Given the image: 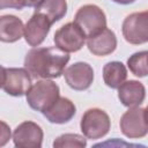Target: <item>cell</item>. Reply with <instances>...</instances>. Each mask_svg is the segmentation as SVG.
Returning a JSON list of instances; mask_svg holds the SVG:
<instances>
[{"label": "cell", "instance_id": "cell-19", "mask_svg": "<svg viewBox=\"0 0 148 148\" xmlns=\"http://www.w3.org/2000/svg\"><path fill=\"white\" fill-rule=\"evenodd\" d=\"M87 146V141L82 135L79 134H62L60 136H58L54 142H53V147L54 148H67V147H86Z\"/></svg>", "mask_w": 148, "mask_h": 148}, {"label": "cell", "instance_id": "cell-9", "mask_svg": "<svg viewBox=\"0 0 148 148\" xmlns=\"http://www.w3.org/2000/svg\"><path fill=\"white\" fill-rule=\"evenodd\" d=\"M13 141L18 148H40L43 130L34 121H23L14 130Z\"/></svg>", "mask_w": 148, "mask_h": 148}, {"label": "cell", "instance_id": "cell-6", "mask_svg": "<svg viewBox=\"0 0 148 148\" xmlns=\"http://www.w3.org/2000/svg\"><path fill=\"white\" fill-rule=\"evenodd\" d=\"M123 36L130 44H143L148 42V10L128 15L121 27Z\"/></svg>", "mask_w": 148, "mask_h": 148}, {"label": "cell", "instance_id": "cell-5", "mask_svg": "<svg viewBox=\"0 0 148 148\" xmlns=\"http://www.w3.org/2000/svg\"><path fill=\"white\" fill-rule=\"evenodd\" d=\"M110 118L106 112L101 109H89L81 119V131L88 139H101L108 134L110 130Z\"/></svg>", "mask_w": 148, "mask_h": 148}, {"label": "cell", "instance_id": "cell-17", "mask_svg": "<svg viewBox=\"0 0 148 148\" xmlns=\"http://www.w3.org/2000/svg\"><path fill=\"white\" fill-rule=\"evenodd\" d=\"M35 12L45 14L53 24L65 16L67 12V2L66 0H45L39 7L36 8Z\"/></svg>", "mask_w": 148, "mask_h": 148}, {"label": "cell", "instance_id": "cell-3", "mask_svg": "<svg viewBox=\"0 0 148 148\" xmlns=\"http://www.w3.org/2000/svg\"><path fill=\"white\" fill-rule=\"evenodd\" d=\"M74 22L81 28L86 37H92L106 28L104 12L96 5L82 6L75 14Z\"/></svg>", "mask_w": 148, "mask_h": 148}, {"label": "cell", "instance_id": "cell-4", "mask_svg": "<svg viewBox=\"0 0 148 148\" xmlns=\"http://www.w3.org/2000/svg\"><path fill=\"white\" fill-rule=\"evenodd\" d=\"M1 88L12 96H23L31 88V76L25 68H1Z\"/></svg>", "mask_w": 148, "mask_h": 148}, {"label": "cell", "instance_id": "cell-12", "mask_svg": "<svg viewBox=\"0 0 148 148\" xmlns=\"http://www.w3.org/2000/svg\"><path fill=\"white\" fill-rule=\"evenodd\" d=\"M88 50L98 57L112 53L117 47V38L112 30L105 28L97 35L89 37L87 40Z\"/></svg>", "mask_w": 148, "mask_h": 148}, {"label": "cell", "instance_id": "cell-2", "mask_svg": "<svg viewBox=\"0 0 148 148\" xmlns=\"http://www.w3.org/2000/svg\"><path fill=\"white\" fill-rule=\"evenodd\" d=\"M58 98L59 87L51 80L36 82L27 92V102L29 106L42 113L49 110Z\"/></svg>", "mask_w": 148, "mask_h": 148}, {"label": "cell", "instance_id": "cell-11", "mask_svg": "<svg viewBox=\"0 0 148 148\" xmlns=\"http://www.w3.org/2000/svg\"><path fill=\"white\" fill-rule=\"evenodd\" d=\"M67 84L74 90H86L94 81V71L87 62H75L64 72Z\"/></svg>", "mask_w": 148, "mask_h": 148}, {"label": "cell", "instance_id": "cell-24", "mask_svg": "<svg viewBox=\"0 0 148 148\" xmlns=\"http://www.w3.org/2000/svg\"><path fill=\"white\" fill-rule=\"evenodd\" d=\"M145 118H146V121H147V124H148V105H147V108L145 109Z\"/></svg>", "mask_w": 148, "mask_h": 148}, {"label": "cell", "instance_id": "cell-18", "mask_svg": "<svg viewBox=\"0 0 148 148\" xmlns=\"http://www.w3.org/2000/svg\"><path fill=\"white\" fill-rule=\"evenodd\" d=\"M130 71L139 77L148 75V51H141L132 54L127 59Z\"/></svg>", "mask_w": 148, "mask_h": 148}, {"label": "cell", "instance_id": "cell-23", "mask_svg": "<svg viewBox=\"0 0 148 148\" xmlns=\"http://www.w3.org/2000/svg\"><path fill=\"white\" fill-rule=\"evenodd\" d=\"M113 1L117 3H120V5H128V3L134 2L135 0H113Z\"/></svg>", "mask_w": 148, "mask_h": 148}, {"label": "cell", "instance_id": "cell-14", "mask_svg": "<svg viewBox=\"0 0 148 148\" xmlns=\"http://www.w3.org/2000/svg\"><path fill=\"white\" fill-rule=\"evenodd\" d=\"M75 112L76 109L72 101L65 97H59L57 102L43 114L52 124H65L74 117Z\"/></svg>", "mask_w": 148, "mask_h": 148}, {"label": "cell", "instance_id": "cell-16", "mask_svg": "<svg viewBox=\"0 0 148 148\" xmlns=\"http://www.w3.org/2000/svg\"><path fill=\"white\" fill-rule=\"evenodd\" d=\"M127 77L126 67L119 61H111L108 62L103 67V80L104 83L112 88H119Z\"/></svg>", "mask_w": 148, "mask_h": 148}, {"label": "cell", "instance_id": "cell-1", "mask_svg": "<svg viewBox=\"0 0 148 148\" xmlns=\"http://www.w3.org/2000/svg\"><path fill=\"white\" fill-rule=\"evenodd\" d=\"M69 54L59 47H35L24 58V68L36 79H57L65 72Z\"/></svg>", "mask_w": 148, "mask_h": 148}, {"label": "cell", "instance_id": "cell-10", "mask_svg": "<svg viewBox=\"0 0 148 148\" xmlns=\"http://www.w3.org/2000/svg\"><path fill=\"white\" fill-rule=\"evenodd\" d=\"M51 25L52 23L45 14L35 12V14L30 17L24 27L25 42L31 46H38L44 42Z\"/></svg>", "mask_w": 148, "mask_h": 148}, {"label": "cell", "instance_id": "cell-7", "mask_svg": "<svg viewBox=\"0 0 148 148\" xmlns=\"http://www.w3.org/2000/svg\"><path fill=\"white\" fill-rule=\"evenodd\" d=\"M57 47L65 52H76L82 49L86 35L75 22H69L56 31L53 37Z\"/></svg>", "mask_w": 148, "mask_h": 148}, {"label": "cell", "instance_id": "cell-20", "mask_svg": "<svg viewBox=\"0 0 148 148\" xmlns=\"http://www.w3.org/2000/svg\"><path fill=\"white\" fill-rule=\"evenodd\" d=\"M10 139V131L5 121H1V133H0V146H5L6 142Z\"/></svg>", "mask_w": 148, "mask_h": 148}, {"label": "cell", "instance_id": "cell-13", "mask_svg": "<svg viewBox=\"0 0 148 148\" xmlns=\"http://www.w3.org/2000/svg\"><path fill=\"white\" fill-rule=\"evenodd\" d=\"M146 96L145 87L141 82L135 80H130L124 82L118 88V98L123 105L128 108H134L140 105Z\"/></svg>", "mask_w": 148, "mask_h": 148}, {"label": "cell", "instance_id": "cell-15", "mask_svg": "<svg viewBox=\"0 0 148 148\" xmlns=\"http://www.w3.org/2000/svg\"><path fill=\"white\" fill-rule=\"evenodd\" d=\"M24 35V27L20 18L14 15L0 17V39L5 43H14Z\"/></svg>", "mask_w": 148, "mask_h": 148}, {"label": "cell", "instance_id": "cell-8", "mask_svg": "<svg viewBox=\"0 0 148 148\" xmlns=\"http://www.w3.org/2000/svg\"><path fill=\"white\" fill-rule=\"evenodd\" d=\"M120 130L123 134L131 139L142 138L148 133V124L145 118V109L132 108L120 118Z\"/></svg>", "mask_w": 148, "mask_h": 148}, {"label": "cell", "instance_id": "cell-22", "mask_svg": "<svg viewBox=\"0 0 148 148\" xmlns=\"http://www.w3.org/2000/svg\"><path fill=\"white\" fill-rule=\"evenodd\" d=\"M20 6L23 8V7H39L45 0H17Z\"/></svg>", "mask_w": 148, "mask_h": 148}, {"label": "cell", "instance_id": "cell-21", "mask_svg": "<svg viewBox=\"0 0 148 148\" xmlns=\"http://www.w3.org/2000/svg\"><path fill=\"white\" fill-rule=\"evenodd\" d=\"M0 8H15V9H22L17 0H0Z\"/></svg>", "mask_w": 148, "mask_h": 148}]
</instances>
